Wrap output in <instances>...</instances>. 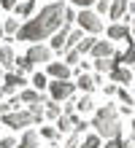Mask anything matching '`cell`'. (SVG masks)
<instances>
[{"instance_id":"cell-1","label":"cell","mask_w":135,"mask_h":148,"mask_svg":"<svg viewBox=\"0 0 135 148\" xmlns=\"http://www.w3.org/2000/svg\"><path fill=\"white\" fill-rule=\"evenodd\" d=\"M65 11H68L65 3H49V5H43L38 11V16H33L30 22H24L19 27L16 40L41 43L43 38H54L60 32V27L65 24Z\"/></svg>"},{"instance_id":"cell-2","label":"cell","mask_w":135,"mask_h":148,"mask_svg":"<svg viewBox=\"0 0 135 148\" xmlns=\"http://www.w3.org/2000/svg\"><path fill=\"white\" fill-rule=\"evenodd\" d=\"M89 124L95 127V135L105 137V140H114V137H122V121H119V113L116 108L108 102V105L97 108L95 110V119L89 121Z\"/></svg>"},{"instance_id":"cell-3","label":"cell","mask_w":135,"mask_h":148,"mask_svg":"<svg viewBox=\"0 0 135 148\" xmlns=\"http://www.w3.org/2000/svg\"><path fill=\"white\" fill-rule=\"evenodd\" d=\"M78 27L84 30V32H89V35H100L103 32V16L97 14V11H89V8H81L78 11Z\"/></svg>"},{"instance_id":"cell-4","label":"cell","mask_w":135,"mask_h":148,"mask_svg":"<svg viewBox=\"0 0 135 148\" xmlns=\"http://www.w3.org/2000/svg\"><path fill=\"white\" fill-rule=\"evenodd\" d=\"M73 94H76L73 81H49V100L62 102V100H70Z\"/></svg>"},{"instance_id":"cell-5","label":"cell","mask_w":135,"mask_h":148,"mask_svg":"<svg viewBox=\"0 0 135 148\" xmlns=\"http://www.w3.org/2000/svg\"><path fill=\"white\" fill-rule=\"evenodd\" d=\"M3 124L11 127V129H27L30 124H35V116L30 110H14L8 116H3Z\"/></svg>"},{"instance_id":"cell-6","label":"cell","mask_w":135,"mask_h":148,"mask_svg":"<svg viewBox=\"0 0 135 148\" xmlns=\"http://www.w3.org/2000/svg\"><path fill=\"white\" fill-rule=\"evenodd\" d=\"M27 78H24V73H19V70H11V73H6V78H3V86H0V89H3L8 97H11V94L16 92V89H27Z\"/></svg>"},{"instance_id":"cell-7","label":"cell","mask_w":135,"mask_h":148,"mask_svg":"<svg viewBox=\"0 0 135 148\" xmlns=\"http://www.w3.org/2000/svg\"><path fill=\"white\" fill-rule=\"evenodd\" d=\"M27 59H30L33 65L38 62H51V46H43V43H33L30 49H27Z\"/></svg>"},{"instance_id":"cell-8","label":"cell","mask_w":135,"mask_h":148,"mask_svg":"<svg viewBox=\"0 0 135 148\" xmlns=\"http://www.w3.org/2000/svg\"><path fill=\"white\" fill-rule=\"evenodd\" d=\"M70 32H73V30H70V24L65 22V24L60 27V32L51 38V51H57V54H65V51H68V38H70Z\"/></svg>"},{"instance_id":"cell-9","label":"cell","mask_w":135,"mask_h":148,"mask_svg":"<svg viewBox=\"0 0 135 148\" xmlns=\"http://www.w3.org/2000/svg\"><path fill=\"white\" fill-rule=\"evenodd\" d=\"M46 75L51 78V81H70V67L65 62H49Z\"/></svg>"},{"instance_id":"cell-10","label":"cell","mask_w":135,"mask_h":148,"mask_svg":"<svg viewBox=\"0 0 135 148\" xmlns=\"http://www.w3.org/2000/svg\"><path fill=\"white\" fill-rule=\"evenodd\" d=\"M105 35H108V40H124L127 46L132 43V38H130V30H127V24H119V22H116V24H111V27L105 30Z\"/></svg>"},{"instance_id":"cell-11","label":"cell","mask_w":135,"mask_h":148,"mask_svg":"<svg viewBox=\"0 0 135 148\" xmlns=\"http://www.w3.org/2000/svg\"><path fill=\"white\" fill-rule=\"evenodd\" d=\"M0 67H6L8 73L16 70V54H14L11 43H3V46H0Z\"/></svg>"},{"instance_id":"cell-12","label":"cell","mask_w":135,"mask_h":148,"mask_svg":"<svg viewBox=\"0 0 135 148\" xmlns=\"http://www.w3.org/2000/svg\"><path fill=\"white\" fill-rule=\"evenodd\" d=\"M89 54H92L95 59H108V57H114V54H116V49H114V43H111V40H97V43H95V49L89 51Z\"/></svg>"},{"instance_id":"cell-13","label":"cell","mask_w":135,"mask_h":148,"mask_svg":"<svg viewBox=\"0 0 135 148\" xmlns=\"http://www.w3.org/2000/svg\"><path fill=\"white\" fill-rule=\"evenodd\" d=\"M111 78L116 84H122V86H127V84H132V70L127 65H119V67H114L111 70Z\"/></svg>"},{"instance_id":"cell-14","label":"cell","mask_w":135,"mask_h":148,"mask_svg":"<svg viewBox=\"0 0 135 148\" xmlns=\"http://www.w3.org/2000/svg\"><path fill=\"white\" fill-rule=\"evenodd\" d=\"M78 116H60L57 119V129H60V135H65V132H76V124H78Z\"/></svg>"},{"instance_id":"cell-15","label":"cell","mask_w":135,"mask_h":148,"mask_svg":"<svg viewBox=\"0 0 135 148\" xmlns=\"http://www.w3.org/2000/svg\"><path fill=\"white\" fill-rule=\"evenodd\" d=\"M38 137L41 132H35V129H24L22 140H19V148H38Z\"/></svg>"},{"instance_id":"cell-16","label":"cell","mask_w":135,"mask_h":148,"mask_svg":"<svg viewBox=\"0 0 135 148\" xmlns=\"http://www.w3.org/2000/svg\"><path fill=\"white\" fill-rule=\"evenodd\" d=\"M127 3H130V0H111V14H108V16H111L114 22H119L124 16V11H127Z\"/></svg>"},{"instance_id":"cell-17","label":"cell","mask_w":135,"mask_h":148,"mask_svg":"<svg viewBox=\"0 0 135 148\" xmlns=\"http://www.w3.org/2000/svg\"><path fill=\"white\" fill-rule=\"evenodd\" d=\"M19 100H22V102H30V105H33V102H49L38 89H22V97H19Z\"/></svg>"},{"instance_id":"cell-18","label":"cell","mask_w":135,"mask_h":148,"mask_svg":"<svg viewBox=\"0 0 135 148\" xmlns=\"http://www.w3.org/2000/svg\"><path fill=\"white\" fill-rule=\"evenodd\" d=\"M19 27H22V24L16 22V16H8V19L3 22V32L8 35V40H14V38H16V32H19Z\"/></svg>"},{"instance_id":"cell-19","label":"cell","mask_w":135,"mask_h":148,"mask_svg":"<svg viewBox=\"0 0 135 148\" xmlns=\"http://www.w3.org/2000/svg\"><path fill=\"white\" fill-rule=\"evenodd\" d=\"M78 89H84V92H92L95 89V78L89 75V73H78Z\"/></svg>"},{"instance_id":"cell-20","label":"cell","mask_w":135,"mask_h":148,"mask_svg":"<svg viewBox=\"0 0 135 148\" xmlns=\"http://www.w3.org/2000/svg\"><path fill=\"white\" fill-rule=\"evenodd\" d=\"M35 8V0H19L16 3V16H30Z\"/></svg>"},{"instance_id":"cell-21","label":"cell","mask_w":135,"mask_h":148,"mask_svg":"<svg viewBox=\"0 0 135 148\" xmlns=\"http://www.w3.org/2000/svg\"><path fill=\"white\" fill-rule=\"evenodd\" d=\"M95 43H97V38H95V35H87V38L76 46V51H78V54H89V51L95 49Z\"/></svg>"},{"instance_id":"cell-22","label":"cell","mask_w":135,"mask_h":148,"mask_svg":"<svg viewBox=\"0 0 135 148\" xmlns=\"http://www.w3.org/2000/svg\"><path fill=\"white\" fill-rule=\"evenodd\" d=\"M76 110H78V113H89V110H95V100L89 97V94H84V97L76 102Z\"/></svg>"},{"instance_id":"cell-23","label":"cell","mask_w":135,"mask_h":148,"mask_svg":"<svg viewBox=\"0 0 135 148\" xmlns=\"http://www.w3.org/2000/svg\"><path fill=\"white\" fill-rule=\"evenodd\" d=\"M30 84H33V89H38V92H43L49 86V75H43V73H35L33 78H30Z\"/></svg>"},{"instance_id":"cell-24","label":"cell","mask_w":135,"mask_h":148,"mask_svg":"<svg viewBox=\"0 0 135 148\" xmlns=\"http://www.w3.org/2000/svg\"><path fill=\"white\" fill-rule=\"evenodd\" d=\"M100 143H103V137H100V135H87L84 140H81L78 148H100Z\"/></svg>"},{"instance_id":"cell-25","label":"cell","mask_w":135,"mask_h":148,"mask_svg":"<svg viewBox=\"0 0 135 148\" xmlns=\"http://www.w3.org/2000/svg\"><path fill=\"white\" fill-rule=\"evenodd\" d=\"M46 116H49V119H54V121H57V119L62 116L60 102H54V100H49V102H46Z\"/></svg>"},{"instance_id":"cell-26","label":"cell","mask_w":135,"mask_h":148,"mask_svg":"<svg viewBox=\"0 0 135 148\" xmlns=\"http://www.w3.org/2000/svg\"><path fill=\"white\" fill-rule=\"evenodd\" d=\"M103 148H132V140H122V137H114V140H108Z\"/></svg>"},{"instance_id":"cell-27","label":"cell","mask_w":135,"mask_h":148,"mask_svg":"<svg viewBox=\"0 0 135 148\" xmlns=\"http://www.w3.org/2000/svg\"><path fill=\"white\" fill-rule=\"evenodd\" d=\"M78 62H81V54H78L76 49L65 51V65H68V67H73V65H78Z\"/></svg>"},{"instance_id":"cell-28","label":"cell","mask_w":135,"mask_h":148,"mask_svg":"<svg viewBox=\"0 0 135 148\" xmlns=\"http://www.w3.org/2000/svg\"><path fill=\"white\" fill-rule=\"evenodd\" d=\"M124 65H127V67H135V43H130L127 51H124Z\"/></svg>"},{"instance_id":"cell-29","label":"cell","mask_w":135,"mask_h":148,"mask_svg":"<svg viewBox=\"0 0 135 148\" xmlns=\"http://www.w3.org/2000/svg\"><path fill=\"white\" fill-rule=\"evenodd\" d=\"M16 70L19 73H27V70H33V62L27 57H16Z\"/></svg>"},{"instance_id":"cell-30","label":"cell","mask_w":135,"mask_h":148,"mask_svg":"<svg viewBox=\"0 0 135 148\" xmlns=\"http://www.w3.org/2000/svg\"><path fill=\"white\" fill-rule=\"evenodd\" d=\"M57 135H60L57 127H43L41 129V137H46V140H57Z\"/></svg>"},{"instance_id":"cell-31","label":"cell","mask_w":135,"mask_h":148,"mask_svg":"<svg viewBox=\"0 0 135 148\" xmlns=\"http://www.w3.org/2000/svg\"><path fill=\"white\" fill-rule=\"evenodd\" d=\"M97 14H100V16H105V14H111V0H97Z\"/></svg>"},{"instance_id":"cell-32","label":"cell","mask_w":135,"mask_h":148,"mask_svg":"<svg viewBox=\"0 0 135 148\" xmlns=\"http://www.w3.org/2000/svg\"><path fill=\"white\" fill-rule=\"evenodd\" d=\"M116 94H119V100L124 102V105H130V102H132V105H135V97H132V94H130L127 89H124V86H122V89H119V92H116Z\"/></svg>"},{"instance_id":"cell-33","label":"cell","mask_w":135,"mask_h":148,"mask_svg":"<svg viewBox=\"0 0 135 148\" xmlns=\"http://www.w3.org/2000/svg\"><path fill=\"white\" fill-rule=\"evenodd\" d=\"M78 137H81L78 132H70V137H68V145H65V148H78Z\"/></svg>"},{"instance_id":"cell-34","label":"cell","mask_w":135,"mask_h":148,"mask_svg":"<svg viewBox=\"0 0 135 148\" xmlns=\"http://www.w3.org/2000/svg\"><path fill=\"white\" fill-rule=\"evenodd\" d=\"M14 145H19L14 137H3V140H0V148H14Z\"/></svg>"},{"instance_id":"cell-35","label":"cell","mask_w":135,"mask_h":148,"mask_svg":"<svg viewBox=\"0 0 135 148\" xmlns=\"http://www.w3.org/2000/svg\"><path fill=\"white\" fill-rule=\"evenodd\" d=\"M16 3H19V0H0V5H3L6 11H11V8H16Z\"/></svg>"},{"instance_id":"cell-36","label":"cell","mask_w":135,"mask_h":148,"mask_svg":"<svg viewBox=\"0 0 135 148\" xmlns=\"http://www.w3.org/2000/svg\"><path fill=\"white\" fill-rule=\"evenodd\" d=\"M73 5H81V8H89L92 3H97V0H70Z\"/></svg>"},{"instance_id":"cell-37","label":"cell","mask_w":135,"mask_h":148,"mask_svg":"<svg viewBox=\"0 0 135 148\" xmlns=\"http://www.w3.org/2000/svg\"><path fill=\"white\" fill-rule=\"evenodd\" d=\"M103 92H105V94H116V92H119V89H116V86H114V84H108V86H105V89H103Z\"/></svg>"},{"instance_id":"cell-38","label":"cell","mask_w":135,"mask_h":148,"mask_svg":"<svg viewBox=\"0 0 135 148\" xmlns=\"http://www.w3.org/2000/svg\"><path fill=\"white\" fill-rule=\"evenodd\" d=\"M130 14H132V35H135V8H132Z\"/></svg>"},{"instance_id":"cell-39","label":"cell","mask_w":135,"mask_h":148,"mask_svg":"<svg viewBox=\"0 0 135 148\" xmlns=\"http://www.w3.org/2000/svg\"><path fill=\"white\" fill-rule=\"evenodd\" d=\"M3 35H6V32H3V22H0V38H3Z\"/></svg>"},{"instance_id":"cell-40","label":"cell","mask_w":135,"mask_h":148,"mask_svg":"<svg viewBox=\"0 0 135 148\" xmlns=\"http://www.w3.org/2000/svg\"><path fill=\"white\" fill-rule=\"evenodd\" d=\"M3 94H6V92H3V89H0V102H3Z\"/></svg>"},{"instance_id":"cell-41","label":"cell","mask_w":135,"mask_h":148,"mask_svg":"<svg viewBox=\"0 0 135 148\" xmlns=\"http://www.w3.org/2000/svg\"><path fill=\"white\" fill-rule=\"evenodd\" d=\"M49 3H57V0H49Z\"/></svg>"}]
</instances>
